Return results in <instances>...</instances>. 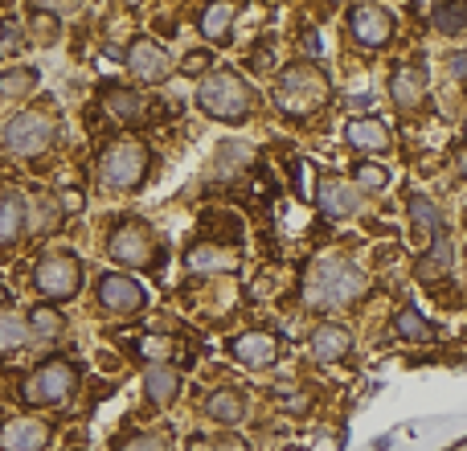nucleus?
I'll list each match as a JSON object with an SVG mask.
<instances>
[{"label": "nucleus", "instance_id": "f8f14e48", "mask_svg": "<svg viewBox=\"0 0 467 451\" xmlns=\"http://www.w3.org/2000/svg\"><path fill=\"white\" fill-rule=\"evenodd\" d=\"M230 357L238 365H246V370H266V365H275V357H279V341L263 329L238 332V337L230 341Z\"/></svg>", "mask_w": 467, "mask_h": 451}, {"label": "nucleus", "instance_id": "79ce46f5", "mask_svg": "<svg viewBox=\"0 0 467 451\" xmlns=\"http://www.w3.org/2000/svg\"><path fill=\"white\" fill-rule=\"evenodd\" d=\"M389 444H394V439L381 435V439H373V444H369V451H389Z\"/></svg>", "mask_w": 467, "mask_h": 451}, {"label": "nucleus", "instance_id": "c85d7f7f", "mask_svg": "<svg viewBox=\"0 0 467 451\" xmlns=\"http://www.w3.org/2000/svg\"><path fill=\"white\" fill-rule=\"evenodd\" d=\"M431 25L435 29H443V33H460L467 29V5H431Z\"/></svg>", "mask_w": 467, "mask_h": 451}, {"label": "nucleus", "instance_id": "bb28decb", "mask_svg": "<svg viewBox=\"0 0 467 451\" xmlns=\"http://www.w3.org/2000/svg\"><path fill=\"white\" fill-rule=\"evenodd\" d=\"M29 320L16 312H0V353H16V349L29 341Z\"/></svg>", "mask_w": 467, "mask_h": 451}, {"label": "nucleus", "instance_id": "58836bf2", "mask_svg": "<svg viewBox=\"0 0 467 451\" xmlns=\"http://www.w3.org/2000/svg\"><path fill=\"white\" fill-rule=\"evenodd\" d=\"M283 406H287V411H307V394H291Z\"/></svg>", "mask_w": 467, "mask_h": 451}, {"label": "nucleus", "instance_id": "4c0bfd02", "mask_svg": "<svg viewBox=\"0 0 467 451\" xmlns=\"http://www.w3.org/2000/svg\"><path fill=\"white\" fill-rule=\"evenodd\" d=\"M291 169H296V194H299V197H312V189L304 185V173H307V169H304V164H299V161L291 164Z\"/></svg>", "mask_w": 467, "mask_h": 451}, {"label": "nucleus", "instance_id": "7c9ffc66", "mask_svg": "<svg viewBox=\"0 0 467 451\" xmlns=\"http://www.w3.org/2000/svg\"><path fill=\"white\" fill-rule=\"evenodd\" d=\"M353 181H357V185H361V189H369V194H381V189L389 185V169H386V164L361 161V164H357V169H353Z\"/></svg>", "mask_w": 467, "mask_h": 451}, {"label": "nucleus", "instance_id": "c03bdc74", "mask_svg": "<svg viewBox=\"0 0 467 451\" xmlns=\"http://www.w3.org/2000/svg\"><path fill=\"white\" fill-rule=\"evenodd\" d=\"M210 444H205V439H193V444H189V451H205Z\"/></svg>", "mask_w": 467, "mask_h": 451}, {"label": "nucleus", "instance_id": "f257e3e1", "mask_svg": "<svg viewBox=\"0 0 467 451\" xmlns=\"http://www.w3.org/2000/svg\"><path fill=\"white\" fill-rule=\"evenodd\" d=\"M197 103H202L205 115L222 123H242L250 111H254V90L246 87L238 70L222 66V70H210L202 82H197Z\"/></svg>", "mask_w": 467, "mask_h": 451}, {"label": "nucleus", "instance_id": "cd10ccee", "mask_svg": "<svg viewBox=\"0 0 467 451\" xmlns=\"http://www.w3.org/2000/svg\"><path fill=\"white\" fill-rule=\"evenodd\" d=\"M29 332L37 341H57L66 332V316L54 312V308H33L29 312Z\"/></svg>", "mask_w": 467, "mask_h": 451}, {"label": "nucleus", "instance_id": "393cba45", "mask_svg": "<svg viewBox=\"0 0 467 451\" xmlns=\"http://www.w3.org/2000/svg\"><path fill=\"white\" fill-rule=\"evenodd\" d=\"M41 74L33 66H13V70L0 74V99H25L29 90H37Z\"/></svg>", "mask_w": 467, "mask_h": 451}, {"label": "nucleus", "instance_id": "6e6552de", "mask_svg": "<svg viewBox=\"0 0 467 451\" xmlns=\"http://www.w3.org/2000/svg\"><path fill=\"white\" fill-rule=\"evenodd\" d=\"M107 255L123 267H152L156 263V238L148 226L140 222H119L107 238Z\"/></svg>", "mask_w": 467, "mask_h": 451}, {"label": "nucleus", "instance_id": "5701e85b", "mask_svg": "<svg viewBox=\"0 0 467 451\" xmlns=\"http://www.w3.org/2000/svg\"><path fill=\"white\" fill-rule=\"evenodd\" d=\"M238 16V5H210L197 13V29L205 41H230V25Z\"/></svg>", "mask_w": 467, "mask_h": 451}, {"label": "nucleus", "instance_id": "4be33fe9", "mask_svg": "<svg viewBox=\"0 0 467 451\" xmlns=\"http://www.w3.org/2000/svg\"><path fill=\"white\" fill-rule=\"evenodd\" d=\"M103 103L119 123H136L140 115H144V95H140L136 87H119V82H111V90L103 95Z\"/></svg>", "mask_w": 467, "mask_h": 451}, {"label": "nucleus", "instance_id": "dca6fc26", "mask_svg": "<svg viewBox=\"0 0 467 451\" xmlns=\"http://www.w3.org/2000/svg\"><path fill=\"white\" fill-rule=\"evenodd\" d=\"M25 197L13 194V189H0V258L8 255V246H16V238H21L25 230Z\"/></svg>", "mask_w": 467, "mask_h": 451}, {"label": "nucleus", "instance_id": "6ab92c4d", "mask_svg": "<svg viewBox=\"0 0 467 451\" xmlns=\"http://www.w3.org/2000/svg\"><path fill=\"white\" fill-rule=\"evenodd\" d=\"M389 90H394L398 107L414 111V107H422V99H427V74H422L419 66H402V70H394V79H389Z\"/></svg>", "mask_w": 467, "mask_h": 451}, {"label": "nucleus", "instance_id": "f03ea898", "mask_svg": "<svg viewBox=\"0 0 467 451\" xmlns=\"http://www.w3.org/2000/svg\"><path fill=\"white\" fill-rule=\"evenodd\" d=\"M365 291V279L357 267L340 263V258H324V263L312 267L304 283V299L312 308H337V304H353Z\"/></svg>", "mask_w": 467, "mask_h": 451}, {"label": "nucleus", "instance_id": "9b49d317", "mask_svg": "<svg viewBox=\"0 0 467 451\" xmlns=\"http://www.w3.org/2000/svg\"><path fill=\"white\" fill-rule=\"evenodd\" d=\"M348 29H353V37L361 41V46L378 49L394 37V16L381 5H353L348 8Z\"/></svg>", "mask_w": 467, "mask_h": 451}, {"label": "nucleus", "instance_id": "37998d69", "mask_svg": "<svg viewBox=\"0 0 467 451\" xmlns=\"http://www.w3.org/2000/svg\"><path fill=\"white\" fill-rule=\"evenodd\" d=\"M348 103H353V107H369V103H373V95H353Z\"/></svg>", "mask_w": 467, "mask_h": 451}, {"label": "nucleus", "instance_id": "a878e982", "mask_svg": "<svg viewBox=\"0 0 467 451\" xmlns=\"http://www.w3.org/2000/svg\"><path fill=\"white\" fill-rule=\"evenodd\" d=\"M394 332L406 341H435V329H431V320L419 308H402V312L394 316Z\"/></svg>", "mask_w": 467, "mask_h": 451}, {"label": "nucleus", "instance_id": "c756f323", "mask_svg": "<svg viewBox=\"0 0 467 451\" xmlns=\"http://www.w3.org/2000/svg\"><path fill=\"white\" fill-rule=\"evenodd\" d=\"M410 218L419 230H427V234H443V222H439V205L435 202H427L422 194H414L410 197Z\"/></svg>", "mask_w": 467, "mask_h": 451}, {"label": "nucleus", "instance_id": "72a5a7b5", "mask_svg": "<svg viewBox=\"0 0 467 451\" xmlns=\"http://www.w3.org/2000/svg\"><path fill=\"white\" fill-rule=\"evenodd\" d=\"M25 49V37H21V29L16 25H0V58H16Z\"/></svg>", "mask_w": 467, "mask_h": 451}, {"label": "nucleus", "instance_id": "7ed1b4c3", "mask_svg": "<svg viewBox=\"0 0 467 451\" xmlns=\"http://www.w3.org/2000/svg\"><path fill=\"white\" fill-rule=\"evenodd\" d=\"M328 99V79L312 66H287V70L275 79V107L283 115H312L316 107Z\"/></svg>", "mask_w": 467, "mask_h": 451}, {"label": "nucleus", "instance_id": "2f4dec72", "mask_svg": "<svg viewBox=\"0 0 467 451\" xmlns=\"http://www.w3.org/2000/svg\"><path fill=\"white\" fill-rule=\"evenodd\" d=\"M119 451H172L164 435H152V431H140V435H128L119 444Z\"/></svg>", "mask_w": 467, "mask_h": 451}, {"label": "nucleus", "instance_id": "a211bd4d", "mask_svg": "<svg viewBox=\"0 0 467 451\" xmlns=\"http://www.w3.org/2000/svg\"><path fill=\"white\" fill-rule=\"evenodd\" d=\"M144 394H148V403H156V406H169V403H177V394H181V373L172 370V365H148L144 370Z\"/></svg>", "mask_w": 467, "mask_h": 451}, {"label": "nucleus", "instance_id": "2eb2a0df", "mask_svg": "<svg viewBox=\"0 0 467 451\" xmlns=\"http://www.w3.org/2000/svg\"><path fill=\"white\" fill-rule=\"evenodd\" d=\"M307 345H312L316 362H340V357H348V349H353V332H348L345 324L328 320V324H320V329L312 332Z\"/></svg>", "mask_w": 467, "mask_h": 451}, {"label": "nucleus", "instance_id": "4468645a", "mask_svg": "<svg viewBox=\"0 0 467 451\" xmlns=\"http://www.w3.org/2000/svg\"><path fill=\"white\" fill-rule=\"evenodd\" d=\"M316 205H320L324 218L345 222V218H353V214H357L361 197H357V189L345 185L340 177H320V189H316Z\"/></svg>", "mask_w": 467, "mask_h": 451}, {"label": "nucleus", "instance_id": "a18cd8bd", "mask_svg": "<svg viewBox=\"0 0 467 451\" xmlns=\"http://www.w3.org/2000/svg\"><path fill=\"white\" fill-rule=\"evenodd\" d=\"M460 173H467V148H460Z\"/></svg>", "mask_w": 467, "mask_h": 451}, {"label": "nucleus", "instance_id": "9d476101", "mask_svg": "<svg viewBox=\"0 0 467 451\" xmlns=\"http://www.w3.org/2000/svg\"><path fill=\"white\" fill-rule=\"evenodd\" d=\"M99 304L111 316H136L148 304V291L131 275H103L99 279Z\"/></svg>", "mask_w": 467, "mask_h": 451}, {"label": "nucleus", "instance_id": "49530a36", "mask_svg": "<svg viewBox=\"0 0 467 451\" xmlns=\"http://www.w3.org/2000/svg\"><path fill=\"white\" fill-rule=\"evenodd\" d=\"M451 451H467V435H463V439H460V444H455Z\"/></svg>", "mask_w": 467, "mask_h": 451}, {"label": "nucleus", "instance_id": "f704fd0d", "mask_svg": "<svg viewBox=\"0 0 467 451\" xmlns=\"http://www.w3.org/2000/svg\"><path fill=\"white\" fill-rule=\"evenodd\" d=\"M57 226H62V222H57V202H54V197H41V202H37V230L41 234H54Z\"/></svg>", "mask_w": 467, "mask_h": 451}, {"label": "nucleus", "instance_id": "c9c22d12", "mask_svg": "<svg viewBox=\"0 0 467 451\" xmlns=\"http://www.w3.org/2000/svg\"><path fill=\"white\" fill-rule=\"evenodd\" d=\"M181 70H185V74H202V70L210 74V54H205V49H193V54L181 62Z\"/></svg>", "mask_w": 467, "mask_h": 451}, {"label": "nucleus", "instance_id": "39448f33", "mask_svg": "<svg viewBox=\"0 0 467 451\" xmlns=\"http://www.w3.org/2000/svg\"><path fill=\"white\" fill-rule=\"evenodd\" d=\"M33 288H37V296L54 299V304L74 299L82 291L78 255H70V250H49V255H41L37 267H33Z\"/></svg>", "mask_w": 467, "mask_h": 451}, {"label": "nucleus", "instance_id": "0eeeda50", "mask_svg": "<svg viewBox=\"0 0 467 451\" xmlns=\"http://www.w3.org/2000/svg\"><path fill=\"white\" fill-rule=\"evenodd\" d=\"M54 136H57V123L49 120L46 111H21V115H16V120L5 128V144H8V152L21 156V161L49 152Z\"/></svg>", "mask_w": 467, "mask_h": 451}, {"label": "nucleus", "instance_id": "ea45409f", "mask_svg": "<svg viewBox=\"0 0 467 451\" xmlns=\"http://www.w3.org/2000/svg\"><path fill=\"white\" fill-rule=\"evenodd\" d=\"M304 49H307V58H316V54H320V37H316V33H307V37H304Z\"/></svg>", "mask_w": 467, "mask_h": 451}, {"label": "nucleus", "instance_id": "412c9836", "mask_svg": "<svg viewBox=\"0 0 467 451\" xmlns=\"http://www.w3.org/2000/svg\"><path fill=\"white\" fill-rule=\"evenodd\" d=\"M451 258H455L451 238H447V234H435V242L422 250V258H419V267H414V275H419L422 283H431V279H439V275L451 271Z\"/></svg>", "mask_w": 467, "mask_h": 451}, {"label": "nucleus", "instance_id": "20e7f679", "mask_svg": "<svg viewBox=\"0 0 467 451\" xmlns=\"http://www.w3.org/2000/svg\"><path fill=\"white\" fill-rule=\"evenodd\" d=\"M148 164H152V152L144 140H111L99 156V181L107 189H136L148 177Z\"/></svg>", "mask_w": 467, "mask_h": 451}, {"label": "nucleus", "instance_id": "aec40b11", "mask_svg": "<svg viewBox=\"0 0 467 451\" xmlns=\"http://www.w3.org/2000/svg\"><path fill=\"white\" fill-rule=\"evenodd\" d=\"M202 411H205V419L222 423V427H234V423L246 419V398H242L238 390H213Z\"/></svg>", "mask_w": 467, "mask_h": 451}, {"label": "nucleus", "instance_id": "423d86ee", "mask_svg": "<svg viewBox=\"0 0 467 451\" xmlns=\"http://www.w3.org/2000/svg\"><path fill=\"white\" fill-rule=\"evenodd\" d=\"M74 382H78L74 362H66V357H49V362H41L37 370L25 378L21 398L29 406H54V403H62V398L70 394Z\"/></svg>", "mask_w": 467, "mask_h": 451}, {"label": "nucleus", "instance_id": "e433bc0d", "mask_svg": "<svg viewBox=\"0 0 467 451\" xmlns=\"http://www.w3.org/2000/svg\"><path fill=\"white\" fill-rule=\"evenodd\" d=\"M210 451H250V447H246V444H242V439H238V435H222V439H218V444H213Z\"/></svg>", "mask_w": 467, "mask_h": 451}, {"label": "nucleus", "instance_id": "a19ab883", "mask_svg": "<svg viewBox=\"0 0 467 451\" xmlns=\"http://www.w3.org/2000/svg\"><path fill=\"white\" fill-rule=\"evenodd\" d=\"M62 205H66V210H78L82 197H78V194H62Z\"/></svg>", "mask_w": 467, "mask_h": 451}, {"label": "nucleus", "instance_id": "ddd939ff", "mask_svg": "<svg viewBox=\"0 0 467 451\" xmlns=\"http://www.w3.org/2000/svg\"><path fill=\"white\" fill-rule=\"evenodd\" d=\"M49 439H54V431H49L46 419L21 414V419L5 423V431H0V451H46Z\"/></svg>", "mask_w": 467, "mask_h": 451}, {"label": "nucleus", "instance_id": "b1692460", "mask_svg": "<svg viewBox=\"0 0 467 451\" xmlns=\"http://www.w3.org/2000/svg\"><path fill=\"white\" fill-rule=\"evenodd\" d=\"M185 267L193 275H210V271H234V267H238V255H234V250H222V246H193L185 255Z\"/></svg>", "mask_w": 467, "mask_h": 451}, {"label": "nucleus", "instance_id": "f3484780", "mask_svg": "<svg viewBox=\"0 0 467 451\" xmlns=\"http://www.w3.org/2000/svg\"><path fill=\"white\" fill-rule=\"evenodd\" d=\"M345 140L357 148V152H386L389 148V128L373 115H361V120L345 123Z\"/></svg>", "mask_w": 467, "mask_h": 451}, {"label": "nucleus", "instance_id": "1a4fd4ad", "mask_svg": "<svg viewBox=\"0 0 467 451\" xmlns=\"http://www.w3.org/2000/svg\"><path fill=\"white\" fill-rule=\"evenodd\" d=\"M128 74L136 82H148V87H156V82H164L172 74V54L161 46V41H152V37H140V41H131L128 46Z\"/></svg>", "mask_w": 467, "mask_h": 451}, {"label": "nucleus", "instance_id": "473e14b6", "mask_svg": "<svg viewBox=\"0 0 467 451\" xmlns=\"http://www.w3.org/2000/svg\"><path fill=\"white\" fill-rule=\"evenodd\" d=\"M169 353H172V341L169 337H144V341H140V357H148L152 365H161Z\"/></svg>", "mask_w": 467, "mask_h": 451}]
</instances>
